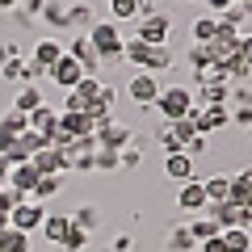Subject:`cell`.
Returning <instances> with one entry per match:
<instances>
[{
  "mask_svg": "<svg viewBox=\"0 0 252 252\" xmlns=\"http://www.w3.org/2000/svg\"><path fill=\"white\" fill-rule=\"evenodd\" d=\"M17 202H26V198H21L17 189H9V185H0V219H9V210L17 206Z\"/></svg>",
  "mask_w": 252,
  "mask_h": 252,
  "instance_id": "cell-36",
  "label": "cell"
},
{
  "mask_svg": "<svg viewBox=\"0 0 252 252\" xmlns=\"http://www.w3.org/2000/svg\"><path fill=\"white\" fill-rule=\"evenodd\" d=\"M248 198H252V168H240V172H231V198H227V202L244 206Z\"/></svg>",
  "mask_w": 252,
  "mask_h": 252,
  "instance_id": "cell-23",
  "label": "cell"
},
{
  "mask_svg": "<svg viewBox=\"0 0 252 252\" xmlns=\"http://www.w3.org/2000/svg\"><path fill=\"white\" fill-rule=\"evenodd\" d=\"M210 202H206V189H202V181L193 177V181H185V185L177 189V210L181 215H198V210H206Z\"/></svg>",
  "mask_w": 252,
  "mask_h": 252,
  "instance_id": "cell-10",
  "label": "cell"
},
{
  "mask_svg": "<svg viewBox=\"0 0 252 252\" xmlns=\"http://www.w3.org/2000/svg\"><path fill=\"white\" fill-rule=\"evenodd\" d=\"M248 139H252V126H248Z\"/></svg>",
  "mask_w": 252,
  "mask_h": 252,
  "instance_id": "cell-49",
  "label": "cell"
},
{
  "mask_svg": "<svg viewBox=\"0 0 252 252\" xmlns=\"http://www.w3.org/2000/svg\"><path fill=\"white\" fill-rule=\"evenodd\" d=\"M206 46H202V42H193V46H189V67H193V76H198L202 72V67H206Z\"/></svg>",
  "mask_w": 252,
  "mask_h": 252,
  "instance_id": "cell-38",
  "label": "cell"
},
{
  "mask_svg": "<svg viewBox=\"0 0 252 252\" xmlns=\"http://www.w3.org/2000/svg\"><path fill=\"white\" fill-rule=\"evenodd\" d=\"M193 101H198V105H227V97H231V84H193Z\"/></svg>",
  "mask_w": 252,
  "mask_h": 252,
  "instance_id": "cell-20",
  "label": "cell"
},
{
  "mask_svg": "<svg viewBox=\"0 0 252 252\" xmlns=\"http://www.w3.org/2000/svg\"><path fill=\"white\" fill-rule=\"evenodd\" d=\"M143 13H156L152 0H109V21H139Z\"/></svg>",
  "mask_w": 252,
  "mask_h": 252,
  "instance_id": "cell-13",
  "label": "cell"
},
{
  "mask_svg": "<svg viewBox=\"0 0 252 252\" xmlns=\"http://www.w3.org/2000/svg\"><path fill=\"white\" fill-rule=\"evenodd\" d=\"M156 143L164 147V156H172V152H185V147H181V139L172 135V126H168V122H160V126H156Z\"/></svg>",
  "mask_w": 252,
  "mask_h": 252,
  "instance_id": "cell-32",
  "label": "cell"
},
{
  "mask_svg": "<svg viewBox=\"0 0 252 252\" xmlns=\"http://www.w3.org/2000/svg\"><path fill=\"white\" fill-rule=\"evenodd\" d=\"M55 193H59V177H38V185H34V193H30V202H51Z\"/></svg>",
  "mask_w": 252,
  "mask_h": 252,
  "instance_id": "cell-31",
  "label": "cell"
},
{
  "mask_svg": "<svg viewBox=\"0 0 252 252\" xmlns=\"http://www.w3.org/2000/svg\"><path fill=\"white\" fill-rule=\"evenodd\" d=\"M0 76L17 89V84H30V72H26V55H17V59H9V63H0Z\"/></svg>",
  "mask_w": 252,
  "mask_h": 252,
  "instance_id": "cell-27",
  "label": "cell"
},
{
  "mask_svg": "<svg viewBox=\"0 0 252 252\" xmlns=\"http://www.w3.org/2000/svg\"><path fill=\"white\" fill-rule=\"evenodd\" d=\"M109 252H135V235H130V231L114 235V244H109Z\"/></svg>",
  "mask_w": 252,
  "mask_h": 252,
  "instance_id": "cell-40",
  "label": "cell"
},
{
  "mask_svg": "<svg viewBox=\"0 0 252 252\" xmlns=\"http://www.w3.org/2000/svg\"><path fill=\"white\" fill-rule=\"evenodd\" d=\"M193 164L198 160H189L185 152H172V156H164V177L177 181V185H185V181H193Z\"/></svg>",
  "mask_w": 252,
  "mask_h": 252,
  "instance_id": "cell-15",
  "label": "cell"
},
{
  "mask_svg": "<svg viewBox=\"0 0 252 252\" xmlns=\"http://www.w3.org/2000/svg\"><path fill=\"white\" fill-rule=\"evenodd\" d=\"M185 227H189V235H193V240H198V244L215 240V235L223 231V227H219V223H215V219H210V215H202V219H189Z\"/></svg>",
  "mask_w": 252,
  "mask_h": 252,
  "instance_id": "cell-25",
  "label": "cell"
},
{
  "mask_svg": "<svg viewBox=\"0 0 252 252\" xmlns=\"http://www.w3.org/2000/svg\"><path fill=\"white\" fill-rule=\"evenodd\" d=\"M46 215L51 210L42 206V202H17V206L9 210V227L13 231H26V235H34V231H42V223H46Z\"/></svg>",
  "mask_w": 252,
  "mask_h": 252,
  "instance_id": "cell-5",
  "label": "cell"
},
{
  "mask_svg": "<svg viewBox=\"0 0 252 252\" xmlns=\"http://www.w3.org/2000/svg\"><path fill=\"white\" fill-rule=\"evenodd\" d=\"M42 101H46V93L38 89V84H17V89H13V109H17V114H34Z\"/></svg>",
  "mask_w": 252,
  "mask_h": 252,
  "instance_id": "cell-17",
  "label": "cell"
},
{
  "mask_svg": "<svg viewBox=\"0 0 252 252\" xmlns=\"http://www.w3.org/2000/svg\"><path fill=\"white\" fill-rule=\"evenodd\" d=\"M38 235H42L51 248H63V240L72 235V215H46V223H42Z\"/></svg>",
  "mask_w": 252,
  "mask_h": 252,
  "instance_id": "cell-14",
  "label": "cell"
},
{
  "mask_svg": "<svg viewBox=\"0 0 252 252\" xmlns=\"http://www.w3.org/2000/svg\"><path fill=\"white\" fill-rule=\"evenodd\" d=\"M34 185H38L34 164H13V168H9V189H17L21 198H30V193H34Z\"/></svg>",
  "mask_w": 252,
  "mask_h": 252,
  "instance_id": "cell-18",
  "label": "cell"
},
{
  "mask_svg": "<svg viewBox=\"0 0 252 252\" xmlns=\"http://www.w3.org/2000/svg\"><path fill=\"white\" fill-rule=\"evenodd\" d=\"M30 248H34V235H26V231H13L9 227L0 235V252H30Z\"/></svg>",
  "mask_w": 252,
  "mask_h": 252,
  "instance_id": "cell-28",
  "label": "cell"
},
{
  "mask_svg": "<svg viewBox=\"0 0 252 252\" xmlns=\"http://www.w3.org/2000/svg\"><path fill=\"white\" fill-rule=\"evenodd\" d=\"M26 122H30V130H34V135H42L46 143H51L55 126H59V109H55L51 101H42V105H38L34 114H26Z\"/></svg>",
  "mask_w": 252,
  "mask_h": 252,
  "instance_id": "cell-11",
  "label": "cell"
},
{
  "mask_svg": "<svg viewBox=\"0 0 252 252\" xmlns=\"http://www.w3.org/2000/svg\"><path fill=\"white\" fill-rule=\"evenodd\" d=\"M130 135H135L130 126H122L118 118H105V122L97 126L93 143H97V147H105V152H126V147H130Z\"/></svg>",
  "mask_w": 252,
  "mask_h": 252,
  "instance_id": "cell-8",
  "label": "cell"
},
{
  "mask_svg": "<svg viewBox=\"0 0 252 252\" xmlns=\"http://www.w3.org/2000/svg\"><path fill=\"white\" fill-rule=\"evenodd\" d=\"M160 76H152V72H135L130 80H126V97L135 101L139 109H152L156 105V97H160Z\"/></svg>",
  "mask_w": 252,
  "mask_h": 252,
  "instance_id": "cell-6",
  "label": "cell"
},
{
  "mask_svg": "<svg viewBox=\"0 0 252 252\" xmlns=\"http://www.w3.org/2000/svg\"><path fill=\"white\" fill-rule=\"evenodd\" d=\"M135 38L139 42H152V46H168L172 42V17L168 13H143L139 17V26H135Z\"/></svg>",
  "mask_w": 252,
  "mask_h": 252,
  "instance_id": "cell-4",
  "label": "cell"
},
{
  "mask_svg": "<svg viewBox=\"0 0 252 252\" xmlns=\"http://www.w3.org/2000/svg\"><path fill=\"white\" fill-rule=\"evenodd\" d=\"M231 126H244V130H248L252 126V105H235L231 109Z\"/></svg>",
  "mask_w": 252,
  "mask_h": 252,
  "instance_id": "cell-39",
  "label": "cell"
},
{
  "mask_svg": "<svg viewBox=\"0 0 252 252\" xmlns=\"http://www.w3.org/2000/svg\"><path fill=\"white\" fill-rule=\"evenodd\" d=\"M223 244H227V252H252V231H244V227H223Z\"/></svg>",
  "mask_w": 252,
  "mask_h": 252,
  "instance_id": "cell-26",
  "label": "cell"
},
{
  "mask_svg": "<svg viewBox=\"0 0 252 252\" xmlns=\"http://www.w3.org/2000/svg\"><path fill=\"white\" fill-rule=\"evenodd\" d=\"M193 105H198V101H193V84H164L152 109L160 114V122H177V118H185Z\"/></svg>",
  "mask_w": 252,
  "mask_h": 252,
  "instance_id": "cell-3",
  "label": "cell"
},
{
  "mask_svg": "<svg viewBox=\"0 0 252 252\" xmlns=\"http://www.w3.org/2000/svg\"><path fill=\"white\" fill-rule=\"evenodd\" d=\"M122 59L130 63L135 72H152V76H160V72L172 67V51L168 46H152V42H139V38H126Z\"/></svg>",
  "mask_w": 252,
  "mask_h": 252,
  "instance_id": "cell-1",
  "label": "cell"
},
{
  "mask_svg": "<svg viewBox=\"0 0 252 252\" xmlns=\"http://www.w3.org/2000/svg\"><path fill=\"white\" fill-rule=\"evenodd\" d=\"M63 51L72 55L76 63H80L89 76H97V67H101V59H97V51H93V42H89V34H76L72 38V46H63Z\"/></svg>",
  "mask_w": 252,
  "mask_h": 252,
  "instance_id": "cell-12",
  "label": "cell"
},
{
  "mask_svg": "<svg viewBox=\"0 0 252 252\" xmlns=\"http://www.w3.org/2000/svg\"><path fill=\"white\" fill-rule=\"evenodd\" d=\"M0 13H17V0H0Z\"/></svg>",
  "mask_w": 252,
  "mask_h": 252,
  "instance_id": "cell-47",
  "label": "cell"
},
{
  "mask_svg": "<svg viewBox=\"0 0 252 252\" xmlns=\"http://www.w3.org/2000/svg\"><path fill=\"white\" fill-rule=\"evenodd\" d=\"M97 172H118L122 168V152H105V147H97Z\"/></svg>",
  "mask_w": 252,
  "mask_h": 252,
  "instance_id": "cell-33",
  "label": "cell"
},
{
  "mask_svg": "<svg viewBox=\"0 0 252 252\" xmlns=\"http://www.w3.org/2000/svg\"><path fill=\"white\" fill-rule=\"evenodd\" d=\"M72 223L80 227V231L93 235V227L101 223V206H76V210H72Z\"/></svg>",
  "mask_w": 252,
  "mask_h": 252,
  "instance_id": "cell-29",
  "label": "cell"
},
{
  "mask_svg": "<svg viewBox=\"0 0 252 252\" xmlns=\"http://www.w3.org/2000/svg\"><path fill=\"white\" fill-rule=\"evenodd\" d=\"M42 9H46V0H17V13H13V17L17 21H34Z\"/></svg>",
  "mask_w": 252,
  "mask_h": 252,
  "instance_id": "cell-34",
  "label": "cell"
},
{
  "mask_svg": "<svg viewBox=\"0 0 252 252\" xmlns=\"http://www.w3.org/2000/svg\"><path fill=\"white\" fill-rule=\"evenodd\" d=\"M215 30H219V17H193V26H189V34H193V42H210L215 38Z\"/></svg>",
  "mask_w": 252,
  "mask_h": 252,
  "instance_id": "cell-30",
  "label": "cell"
},
{
  "mask_svg": "<svg viewBox=\"0 0 252 252\" xmlns=\"http://www.w3.org/2000/svg\"><path fill=\"white\" fill-rule=\"evenodd\" d=\"M202 189H206V202H227L231 198V177H227V172H210V177L202 181Z\"/></svg>",
  "mask_w": 252,
  "mask_h": 252,
  "instance_id": "cell-22",
  "label": "cell"
},
{
  "mask_svg": "<svg viewBox=\"0 0 252 252\" xmlns=\"http://www.w3.org/2000/svg\"><path fill=\"white\" fill-rule=\"evenodd\" d=\"M4 231H9V219H0V235H4Z\"/></svg>",
  "mask_w": 252,
  "mask_h": 252,
  "instance_id": "cell-48",
  "label": "cell"
},
{
  "mask_svg": "<svg viewBox=\"0 0 252 252\" xmlns=\"http://www.w3.org/2000/svg\"><path fill=\"white\" fill-rule=\"evenodd\" d=\"M89 42H93V51H97L101 63H122L126 38H122V30H118V21L97 17V21H93V30H89Z\"/></svg>",
  "mask_w": 252,
  "mask_h": 252,
  "instance_id": "cell-2",
  "label": "cell"
},
{
  "mask_svg": "<svg viewBox=\"0 0 252 252\" xmlns=\"http://www.w3.org/2000/svg\"><path fill=\"white\" fill-rule=\"evenodd\" d=\"M34 172L38 177H63V172H67V164H63V156L55 152V147H42V152H34Z\"/></svg>",
  "mask_w": 252,
  "mask_h": 252,
  "instance_id": "cell-16",
  "label": "cell"
},
{
  "mask_svg": "<svg viewBox=\"0 0 252 252\" xmlns=\"http://www.w3.org/2000/svg\"><path fill=\"white\" fill-rule=\"evenodd\" d=\"M17 55H21V46H17V42H0V63L17 59Z\"/></svg>",
  "mask_w": 252,
  "mask_h": 252,
  "instance_id": "cell-45",
  "label": "cell"
},
{
  "mask_svg": "<svg viewBox=\"0 0 252 252\" xmlns=\"http://www.w3.org/2000/svg\"><path fill=\"white\" fill-rule=\"evenodd\" d=\"M38 21H46L51 30H67V4L63 0H46V9L38 13Z\"/></svg>",
  "mask_w": 252,
  "mask_h": 252,
  "instance_id": "cell-24",
  "label": "cell"
},
{
  "mask_svg": "<svg viewBox=\"0 0 252 252\" xmlns=\"http://www.w3.org/2000/svg\"><path fill=\"white\" fill-rule=\"evenodd\" d=\"M93 21H97V9H93L89 0H72V4H67V26H76V30H84V34H89Z\"/></svg>",
  "mask_w": 252,
  "mask_h": 252,
  "instance_id": "cell-19",
  "label": "cell"
},
{
  "mask_svg": "<svg viewBox=\"0 0 252 252\" xmlns=\"http://www.w3.org/2000/svg\"><path fill=\"white\" fill-rule=\"evenodd\" d=\"M231 4H240V0H206V9H210V17H219V13H227Z\"/></svg>",
  "mask_w": 252,
  "mask_h": 252,
  "instance_id": "cell-44",
  "label": "cell"
},
{
  "mask_svg": "<svg viewBox=\"0 0 252 252\" xmlns=\"http://www.w3.org/2000/svg\"><path fill=\"white\" fill-rule=\"evenodd\" d=\"M168 126H172V135H177V139H181V147H185V143H189V139L198 135V126L189 122V118H177V122H168Z\"/></svg>",
  "mask_w": 252,
  "mask_h": 252,
  "instance_id": "cell-37",
  "label": "cell"
},
{
  "mask_svg": "<svg viewBox=\"0 0 252 252\" xmlns=\"http://www.w3.org/2000/svg\"><path fill=\"white\" fill-rule=\"evenodd\" d=\"M189 4H193V0H189Z\"/></svg>",
  "mask_w": 252,
  "mask_h": 252,
  "instance_id": "cell-50",
  "label": "cell"
},
{
  "mask_svg": "<svg viewBox=\"0 0 252 252\" xmlns=\"http://www.w3.org/2000/svg\"><path fill=\"white\" fill-rule=\"evenodd\" d=\"M139 164H143V152H130V147H126V152H122V168H126V172H135Z\"/></svg>",
  "mask_w": 252,
  "mask_h": 252,
  "instance_id": "cell-42",
  "label": "cell"
},
{
  "mask_svg": "<svg viewBox=\"0 0 252 252\" xmlns=\"http://www.w3.org/2000/svg\"><path fill=\"white\" fill-rule=\"evenodd\" d=\"M198 252H227V244H223V231H219L215 240H206V244H198Z\"/></svg>",
  "mask_w": 252,
  "mask_h": 252,
  "instance_id": "cell-43",
  "label": "cell"
},
{
  "mask_svg": "<svg viewBox=\"0 0 252 252\" xmlns=\"http://www.w3.org/2000/svg\"><path fill=\"white\" fill-rule=\"evenodd\" d=\"M42 147H51V143H46L42 135H34V130H26V135H17L0 156H4V164L13 168V164H30V160H34V152H42Z\"/></svg>",
  "mask_w": 252,
  "mask_h": 252,
  "instance_id": "cell-7",
  "label": "cell"
},
{
  "mask_svg": "<svg viewBox=\"0 0 252 252\" xmlns=\"http://www.w3.org/2000/svg\"><path fill=\"white\" fill-rule=\"evenodd\" d=\"M164 248H168V252H198V240L189 235L185 223H172V231L164 235Z\"/></svg>",
  "mask_w": 252,
  "mask_h": 252,
  "instance_id": "cell-21",
  "label": "cell"
},
{
  "mask_svg": "<svg viewBox=\"0 0 252 252\" xmlns=\"http://www.w3.org/2000/svg\"><path fill=\"white\" fill-rule=\"evenodd\" d=\"M235 55H240V59L252 67V34H240V42H235Z\"/></svg>",
  "mask_w": 252,
  "mask_h": 252,
  "instance_id": "cell-41",
  "label": "cell"
},
{
  "mask_svg": "<svg viewBox=\"0 0 252 252\" xmlns=\"http://www.w3.org/2000/svg\"><path fill=\"white\" fill-rule=\"evenodd\" d=\"M84 76H89V72H84V67H80V63H76V59H72V55H67V51H63V59H59V63H55V67H51V76H46V80H51L55 89L72 93L76 84L84 80Z\"/></svg>",
  "mask_w": 252,
  "mask_h": 252,
  "instance_id": "cell-9",
  "label": "cell"
},
{
  "mask_svg": "<svg viewBox=\"0 0 252 252\" xmlns=\"http://www.w3.org/2000/svg\"><path fill=\"white\" fill-rule=\"evenodd\" d=\"M185 156L189 160H198V156H210V135H193L185 143Z\"/></svg>",
  "mask_w": 252,
  "mask_h": 252,
  "instance_id": "cell-35",
  "label": "cell"
},
{
  "mask_svg": "<svg viewBox=\"0 0 252 252\" xmlns=\"http://www.w3.org/2000/svg\"><path fill=\"white\" fill-rule=\"evenodd\" d=\"M0 185H9V164H4V156H0Z\"/></svg>",
  "mask_w": 252,
  "mask_h": 252,
  "instance_id": "cell-46",
  "label": "cell"
}]
</instances>
